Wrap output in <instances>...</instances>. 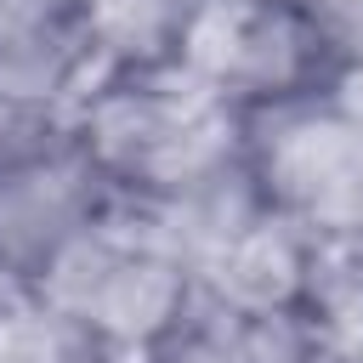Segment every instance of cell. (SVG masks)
<instances>
[{"instance_id": "cell-1", "label": "cell", "mask_w": 363, "mask_h": 363, "mask_svg": "<svg viewBox=\"0 0 363 363\" xmlns=\"http://www.w3.org/2000/svg\"><path fill=\"white\" fill-rule=\"evenodd\" d=\"M108 187L130 204H176L244 164V113L182 57L113 62L68 108Z\"/></svg>"}, {"instance_id": "cell-2", "label": "cell", "mask_w": 363, "mask_h": 363, "mask_svg": "<svg viewBox=\"0 0 363 363\" xmlns=\"http://www.w3.org/2000/svg\"><path fill=\"white\" fill-rule=\"evenodd\" d=\"M34 295L102 357L142 363L147 346L187 306L193 278L147 204H108L34 284Z\"/></svg>"}, {"instance_id": "cell-3", "label": "cell", "mask_w": 363, "mask_h": 363, "mask_svg": "<svg viewBox=\"0 0 363 363\" xmlns=\"http://www.w3.org/2000/svg\"><path fill=\"white\" fill-rule=\"evenodd\" d=\"M153 210V204H147ZM199 295L244 312H301L318 267V244L295 233L255 187L250 164L153 210Z\"/></svg>"}, {"instance_id": "cell-4", "label": "cell", "mask_w": 363, "mask_h": 363, "mask_svg": "<svg viewBox=\"0 0 363 363\" xmlns=\"http://www.w3.org/2000/svg\"><path fill=\"white\" fill-rule=\"evenodd\" d=\"M244 164L261 199L329 255L363 250V119L329 91L250 113Z\"/></svg>"}, {"instance_id": "cell-5", "label": "cell", "mask_w": 363, "mask_h": 363, "mask_svg": "<svg viewBox=\"0 0 363 363\" xmlns=\"http://www.w3.org/2000/svg\"><path fill=\"white\" fill-rule=\"evenodd\" d=\"M108 204L119 193L68 113L0 108V278L34 289Z\"/></svg>"}, {"instance_id": "cell-6", "label": "cell", "mask_w": 363, "mask_h": 363, "mask_svg": "<svg viewBox=\"0 0 363 363\" xmlns=\"http://www.w3.org/2000/svg\"><path fill=\"white\" fill-rule=\"evenodd\" d=\"M176 57L244 119L323 96L340 74L301 0H204L182 28Z\"/></svg>"}, {"instance_id": "cell-7", "label": "cell", "mask_w": 363, "mask_h": 363, "mask_svg": "<svg viewBox=\"0 0 363 363\" xmlns=\"http://www.w3.org/2000/svg\"><path fill=\"white\" fill-rule=\"evenodd\" d=\"M102 68L85 0H0V108L68 113Z\"/></svg>"}, {"instance_id": "cell-8", "label": "cell", "mask_w": 363, "mask_h": 363, "mask_svg": "<svg viewBox=\"0 0 363 363\" xmlns=\"http://www.w3.org/2000/svg\"><path fill=\"white\" fill-rule=\"evenodd\" d=\"M142 363H306V318L244 312L193 289Z\"/></svg>"}, {"instance_id": "cell-9", "label": "cell", "mask_w": 363, "mask_h": 363, "mask_svg": "<svg viewBox=\"0 0 363 363\" xmlns=\"http://www.w3.org/2000/svg\"><path fill=\"white\" fill-rule=\"evenodd\" d=\"M96 17V40H102V62H153V57H176L182 28L193 23V11L204 0H85Z\"/></svg>"}, {"instance_id": "cell-10", "label": "cell", "mask_w": 363, "mask_h": 363, "mask_svg": "<svg viewBox=\"0 0 363 363\" xmlns=\"http://www.w3.org/2000/svg\"><path fill=\"white\" fill-rule=\"evenodd\" d=\"M0 363H102L28 284L0 278Z\"/></svg>"}, {"instance_id": "cell-11", "label": "cell", "mask_w": 363, "mask_h": 363, "mask_svg": "<svg viewBox=\"0 0 363 363\" xmlns=\"http://www.w3.org/2000/svg\"><path fill=\"white\" fill-rule=\"evenodd\" d=\"M306 17L318 23L323 45L335 51V62H363V0H301Z\"/></svg>"}, {"instance_id": "cell-12", "label": "cell", "mask_w": 363, "mask_h": 363, "mask_svg": "<svg viewBox=\"0 0 363 363\" xmlns=\"http://www.w3.org/2000/svg\"><path fill=\"white\" fill-rule=\"evenodd\" d=\"M329 96H335V102H340L346 113H357V119H363V62H346V68L335 74Z\"/></svg>"}, {"instance_id": "cell-13", "label": "cell", "mask_w": 363, "mask_h": 363, "mask_svg": "<svg viewBox=\"0 0 363 363\" xmlns=\"http://www.w3.org/2000/svg\"><path fill=\"white\" fill-rule=\"evenodd\" d=\"M352 261H357V272H363V250H357V255H352Z\"/></svg>"}]
</instances>
